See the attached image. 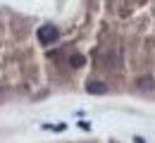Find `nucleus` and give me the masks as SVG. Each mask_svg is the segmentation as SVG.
<instances>
[]
</instances>
